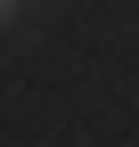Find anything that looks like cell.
<instances>
[{"label":"cell","mask_w":139,"mask_h":147,"mask_svg":"<svg viewBox=\"0 0 139 147\" xmlns=\"http://www.w3.org/2000/svg\"><path fill=\"white\" fill-rule=\"evenodd\" d=\"M8 8H16V0H0V16H8Z\"/></svg>","instance_id":"1"}]
</instances>
